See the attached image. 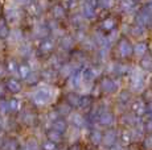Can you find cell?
<instances>
[{
	"label": "cell",
	"mask_w": 152,
	"mask_h": 150,
	"mask_svg": "<svg viewBox=\"0 0 152 150\" xmlns=\"http://www.w3.org/2000/svg\"><path fill=\"white\" fill-rule=\"evenodd\" d=\"M131 80H132V88L134 90H140V88L143 87V74L140 73L139 70L134 71Z\"/></svg>",
	"instance_id": "1"
},
{
	"label": "cell",
	"mask_w": 152,
	"mask_h": 150,
	"mask_svg": "<svg viewBox=\"0 0 152 150\" xmlns=\"http://www.w3.org/2000/svg\"><path fill=\"white\" fill-rule=\"evenodd\" d=\"M138 22L142 25H148L152 22V13L147 9H143L138 15Z\"/></svg>",
	"instance_id": "2"
},
{
	"label": "cell",
	"mask_w": 152,
	"mask_h": 150,
	"mask_svg": "<svg viewBox=\"0 0 152 150\" xmlns=\"http://www.w3.org/2000/svg\"><path fill=\"white\" fill-rule=\"evenodd\" d=\"M102 140H103L104 145H107V146H114V144H115V141H116V132H115V131H109V132H106Z\"/></svg>",
	"instance_id": "3"
},
{
	"label": "cell",
	"mask_w": 152,
	"mask_h": 150,
	"mask_svg": "<svg viewBox=\"0 0 152 150\" xmlns=\"http://www.w3.org/2000/svg\"><path fill=\"white\" fill-rule=\"evenodd\" d=\"M119 50H121V56L122 57H128L131 53H132V48L128 44L127 41H122L121 45H119Z\"/></svg>",
	"instance_id": "4"
},
{
	"label": "cell",
	"mask_w": 152,
	"mask_h": 150,
	"mask_svg": "<svg viewBox=\"0 0 152 150\" xmlns=\"http://www.w3.org/2000/svg\"><path fill=\"white\" fill-rule=\"evenodd\" d=\"M102 87H103V90L106 92H114L116 90V84L110 79H104L102 82Z\"/></svg>",
	"instance_id": "5"
},
{
	"label": "cell",
	"mask_w": 152,
	"mask_h": 150,
	"mask_svg": "<svg viewBox=\"0 0 152 150\" xmlns=\"http://www.w3.org/2000/svg\"><path fill=\"white\" fill-rule=\"evenodd\" d=\"M99 121H101V124H103V125H111L113 121H114V117H113V115H111L110 112H106V113L101 115Z\"/></svg>",
	"instance_id": "6"
},
{
	"label": "cell",
	"mask_w": 152,
	"mask_h": 150,
	"mask_svg": "<svg viewBox=\"0 0 152 150\" xmlns=\"http://www.w3.org/2000/svg\"><path fill=\"white\" fill-rule=\"evenodd\" d=\"M145 51H147V45L143 44V42H139V44H136V46L134 48V53H135L138 57L144 56Z\"/></svg>",
	"instance_id": "7"
},
{
	"label": "cell",
	"mask_w": 152,
	"mask_h": 150,
	"mask_svg": "<svg viewBox=\"0 0 152 150\" xmlns=\"http://www.w3.org/2000/svg\"><path fill=\"white\" fill-rule=\"evenodd\" d=\"M132 109L136 115H142V113H144V111H145V104L143 102H136L135 104L132 105Z\"/></svg>",
	"instance_id": "8"
},
{
	"label": "cell",
	"mask_w": 152,
	"mask_h": 150,
	"mask_svg": "<svg viewBox=\"0 0 152 150\" xmlns=\"http://www.w3.org/2000/svg\"><path fill=\"white\" fill-rule=\"evenodd\" d=\"M142 66L144 69H147V70H150V69H152V58H150V57H147V58H144L142 61Z\"/></svg>",
	"instance_id": "9"
},
{
	"label": "cell",
	"mask_w": 152,
	"mask_h": 150,
	"mask_svg": "<svg viewBox=\"0 0 152 150\" xmlns=\"http://www.w3.org/2000/svg\"><path fill=\"white\" fill-rule=\"evenodd\" d=\"M144 33V29H143L142 27H134L132 28V34L134 36H142V34Z\"/></svg>",
	"instance_id": "10"
},
{
	"label": "cell",
	"mask_w": 152,
	"mask_h": 150,
	"mask_svg": "<svg viewBox=\"0 0 152 150\" xmlns=\"http://www.w3.org/2000/svg\"><path fill=\"white\" fill-rule=\"evenodd\" d=\"M144 146L147 149H152V134H150L147 138L144 140Z\"/></svg>",
	"instance_id": "11"
},
{
	"label": "cell",
	"mask_w": 152,
	"mask_h": 150,
	"mask_svg": "<svg viewBox=\"0 0 152 150\" xmlns=\"http://www.w3.org/2000/svg\"><path fill=\"white\" fill-rule=\"evenodd\" d=\"M102 138H103V137H102V134L99 133V132H95V133L93 134V141H94L95 144L101 142V140H102Z\"/></svg>",
	"instance_id": "12"
},
{
	"label": "cell",
	"mask_w": 152,
	"mask_h": 150,
	"mask_svg": "<svg viewBox=\"0 0 152 150\" xmlns=\"http://www.w3.org/2000/svg\"><path fill=\"white\" fill-rule=\"evenodd\" d=\"M131 137H132V136H131V133H130V132H124V133H123V136H122V140H123L124 142H130Z\"/></svg>",
	"instance_id": "13"
},
{
	"label": "cell",
	"mask_w": 152,
	"mask_h": 150,
	"mask_svg": "<svg viewBox=\"0 0 152 150\" xmlns=\"http://www.w3.org/2000/svg\"><path fill=\"white\" fill-rule=\"evenodd\" d=\"M144 128H145V131L147 132H150V133H152V119H150L145 123V125H144Z\"/></svg>",
	"instance_id": "14"
},
{
	"label": "cell",
	"mask_w": 152,
	"mask_h": 150,
	"mask_svg": "<svg viewBox=\"0 0 152 150\" xmlns=\"http://www.w3.org/2000/svg\"><path fill=\"white\" fill-rule=\"evenodd\" d=\"M103 27H104V28H107V29H113V27H114V21H113V20H107V21L103 24Z\"/></svg>",
	"instance_id": "15"
},
{
	"label": "cell",
	"mask_w": 152,
	"mask_h": 150,
	"mask_svg": "<svg viewBox=\"0 0 152 150\" xmlns=\"http://www.w3.org/2000/svg\"><path fill=\"white\" fill-rule=\"evenodd\" d=\"M122 99H123V100H128V99H130V95H128V94H122Z\"/></svg>",
	"instance_id": "16"
},
{
	"label": "cell",
	"mask_w": 152,
	"mask_h": 150,
	"mask_svg": "<svg viewBox=\"0 0 152 150\" xmlns=\"http://www.w3.org/2000/svg\"><path fill=\"white\" fill-rule=\"evenodd\" d=\"M110 150H123V149H122L121 146H118V145H114V146H113V148H111Z\"/></svg>",
	"instance_id": "17"
},
{
	"label": "cell",
	"mask_w": 152,
	"mask_h": 150,
	"mask_svg": "<svg viewBox=\"0 0 152 150\" xmlns=\"http://www.w3.org/2000/svg\"><path fill=\"white\" fill-rule=\"evenodd\" d=\"M102 3H103L104 5H110L111 4V0H102Z\"/></svg>",
	"instance_id": "18"
},
{
	"label": "cell",
	"mask_w": 152,
	"mask_h": 150,
	"mask_svg": "<svg viewBox=\"0 0 152 150\" xmlns=\"http://www.w3.org/2000/svg\"><path fill=\"white\" fill-rule=\"evenodd\" d=\"M148 111H150V113H151V119H152V102L150 103V105H148Z\"/></svg>",
	"instance_id": "19"
}]
</instances>
